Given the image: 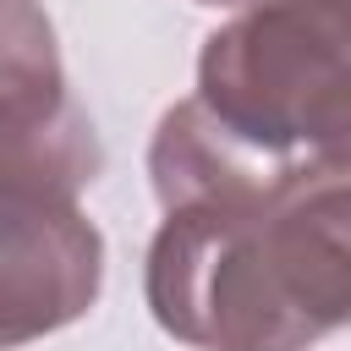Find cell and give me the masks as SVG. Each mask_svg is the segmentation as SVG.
<instances>
[{
    "label": "cell",
    "instance_id": "obj_1",
    "mask_svg": "<svg viewBox=\"0 0 351 351\" xmlns=\"http://www.w3.org/2000/svg\"><path fill=\"white\" fill-rule=\"evenodd\" d=\"M165 225L143 291L165 335L197 351H307L351 329V154L269 159L197 99L148 143Z\"/></svg>",
    "mask_w": 351,
    "mask_h": 351
},
{
    "label": "cell",
    "instance_id": "obj_2",
    "mask_svg": "<svg viewBox=\"0 0 351 351\" xmlns=\"http://www.w3.org/2000/svg\"><path fill=\"white\" fill-rule=\"evenodd\" d=\"M269 159L351 154V0H252L203 38L197 93Z\"/></svg>",
    "mask_w": 351,
    "mask_h": 351
},
{
    "label": "cell",
    "instance_id": "obj_3",
    "mask_svg": "<svg viewBox=\"0 0 351 351\" xmlns=\"http://www.w3.org/2000/svg\"><path fill=\"white\" fill-rule=\"evenodd\" d=\"M99 176V137L71 99L55 27L33 0H0V192L77 197Z\"/></svg>",
    "mask_w": 351,
    "mask_h": 351
},
{
    "label": "cell",
    "instance_id": "obj_4",
    "mask_svg": "<svg viewBox=\"0 0 351 351\" xmlns=\"http://www.w3.org/2000/svg\"><path fill=\"white\" fill-rule=\"evenodd\" d=\"M104 285V236L77 197L0 192V346L77 324Z\"/></svg>",
    "mask_w": 351,
    "mask_h": 351
},
{
    "label": "cell",
    "instance_id": "obj_5",
    "mask_svg": "<svg viewBox=\"0 0 351 351\" xmlns=\"http://www.w3.org/2000/svg\"><path fill=\"white\" fill-rule=\"evenodd\" d=\"M197 5H230V11H241V5H252V0H197Z\"/></svg>",
    "mask_w": 351,
    "mask_h": 351
}]
</instances>
